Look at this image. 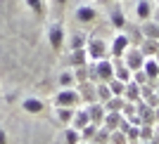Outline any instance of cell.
<instances>
[{
    "mask_svg": "<svg viewBox=\"0 0 159 144\" xmlns=\"http://www.w3.org/2000/svg\"><path fill=\"white\" fill-rule=\"evenodd\" d=\"M90 66V80L93 83H107L109 78H114V64L112 59H98Z\"/></svg>",
    "mask_w": 159,
    "mask_h": 144,
    "instance_id": "obj_1",
    "label": "cell"
},
{
    "mask_svg": "<svg viewBox=\"0 0 159 144\" xmlns=\"http://www.w3.org/2000/svg\"><path fill=\"white\" fill-rule=\"evenodd\" d=\"M86 52H88V59H107L109 57V45L105 43V38H100V36H90L86 40Z\"/></svg>",
    "mask_w": 159,
    "mask_h": 144,
    "instance_id": "obj_2",
    "label": "cell"
},
{
    "mask_svg": "<svg viewBox=\"0 0 159 144\" xmlns=\"http://www.w3.org/2000/svg\"><path fill=\"white\" fill-rule=\"evenodd\" d=\"M52 104L55 106L79 109V106H81V97H79V92H76V87H62V90L52 97Z\"/></svg>",
    "mask_w": 159,
    "mask_h": 144,
    "instance_id": "obj_3",
    "label": "cell"
},
{
    "mask_svg": "<svg viewBox=\"0 0 159 144\" xmlns=\"http://www.w3.org/2000/svg\"><path fill=\"white\" fill-rule=\"evenodd\" d=\"M64 40H66V31L60 21H55V24L48 26V43H50V47H52L55 52H60L62 47H64Z\"/></svg>",
    "mask_w": 159,
    "mask_h": 144,
    "instance_id": "obj_4",
    "label": "cell"
},
{
    "mask_svg": "<svg viewBox=\"0 0 159 144\" xmlns=\"http://www.w3.org/2000/svg\"><path fill=\"white\" fill-rule=\"evenodd\" d=\"M121 59H124V64L131 69V71H138V69H143V61H145V54L140 52L138 45H128L126 52L121 54Z\"/></svg>",
    "mask_w": 159,
    "mask_h": 144,
    "instance_id": "obj_5",
    "label": "cell"
},
{
    "mask_svg": "<svg viewBox=\"0 0 159 144\" xmlns=\"http://www.w3.org/2000/svg\"><path fill=\"white\" fill-rule=\"evenodd\" d=\"M76 92L83 104H93L98 102V90H95V83L93 80H83V83H76Z\"/></svg>",
    "mask_w": 159,
    "mask_h": 144,
    "instance_id": "obj_6",
    "label": "cell"
},
{
    "mask_svg": "<svg viewBox=\"0 0 159 144\" xmlns=\"http://www.w3.org/2000/svg\"><path fill=\"white\" fill-rule=\"evenodd\" d=\"M131 45V40L126 38V33H116L112 40V45H109V54H112V59L121 57V54L126 52V47Z\"/></svg>",
    "mask_w": 159,
    "mask_h": 144,
    "instance_id": "obj_7",
    "label": "cell"
},
{
    "mask_svg": "<svg viewBox=\"0 0 159 144\" xmlns=\"http://www.w3.org/2000/svg\"><path fill=\"white\" fill-rule=\"evenodd\" d=\"M83 64H88L86 47H81V50H71V52L66 54V66H69V69H76V66H83Z\"/></svg>",
    "mask_w": 159,
    "mask_h": 144,
    "instance_id": "obj_8",
    "label": "cell"
},
{
    "mask_svg": "<svg viewBox=\"0 0 159 144\" xmlns=\"http://www.w3.org/2000/svg\"><path fill=\"white\" fill-rule=\"evenodd\" d=\"M112 64H114V78L124 80V83H128V80L133 78V71H131V69H128L126 64H124V59H121V57L112 59Z\"/></svg>",
    "mask_w": 159,
    "mask_h": 144,
    "instance_id": "obj_9",
    "label": "cell"
},
{
    "mask_svg": "<svg viewBox=\"0 0 159 144\" xmlns=\"http://www.w3.org/2000/svg\"><path fill=\"white\" fill-rule=\"evenodd\" d=\"M86 111H88V118H90V123L102 125V118H105V106H102V102L86 104Z\"/></svg>",
    "mask_w": 159,
    "mask_h": 144,
    "instance_id": "obj_10",
    "label": "cell"
},
{
    "mask_svg": "<svg viewBox=\"0 0 159 144\" xmlns=\"http://www.w3.org/2000/svg\"><path fill=\"white\" fill-rule=\"evenodd\" d=\"M152 10H154V7H152V0H138V2H135V17H138L140 21L152 19V17H154Z\"/></svg>",
    "mask_w": 159,
    "mask_h": 144,
    "instance_id": "obj_11",
    "label": "cell"
},
{
    "mask_svg": "<svg viewBox=\"0 0 159 144\" xmlns=\"http://www.w3.org/2000/svg\"><path fill=\"white\" fill-rule=\"evenodd\" d=\"M121 121H124V113L121 111H105V118H102V125H105L107 130H119Z\"/></svg>",
    "mask_w": 159,
    "mask_h": 144,
    "instance_id": "obj_12",
    "label": "cell"
},
{
    "mask_svg": "<svg viewBox=\"0 0 159 144\" xmlns=\"http://www.w3.org/2000/svg\"><path fill=\"white\" fill-rule=\"evenodd\" d=\"M143 71H145L147 78L157 85V78H159V61H157V57H145V61H143Z\"/></svg>",
    "mask_w": 159,
    "mask_h": 144,
    "instance_id": "obj_13",
    "label": "cell"
},
{
    "mask_svg": "<svg viewBox=\"0 0 159 144\" xmlns=\"http://www.w3.org/2000/svg\"><path fill=\"white\" fill-rule=\"evenodd\" d=\"M140 33H143V38H152V40H159V24H157V19L140 21Z\"/></svg>",
    "mask_w": 159,
    "mask_h": 144,
    "instance_id": "obj_14",
    "label": "cell"
},
{
    "mask_svg": "<svg viewBox=\"0 0 159 144\" xmlns=\"http://www.w3.org/2000/svg\"><path fill=\"white\" fill-rule=\"evenodd\" d=\"M95 19H98V12H95L93 5H81L76 10V21H81V24H90Z\"/></svg>",
    "mask_w": 159,
    "mask_h": 144,
    "instance_id": "obj_15",
    "label": "cell"
},
{
    "mask_svg": "<svg viewBox=\"0 0 159 144\" xmlns=\"http://www.w3.org/2000/svg\"><path fill=\"white\" fill-rule=\"evenodd\" d=\"M140 52L145 54V57H157L159 54V40H152V38H143L138 43Z\"/></svg>",
    "mask_w": 159,
    "mask_h": 144,
    "instance_id": "obj_16",
    "label": "cell"
},
{
    "mask_svg": "<svg viewBox=\"0 0 159 144\" xmlns=\"http://www.w3.org/2000/svg\"><path fill=\"white\" fill-rule=\"evenodd\" d=\"M21 109H24L26 113H40L43 109H45V102L38 99V97H26L24 102H21Z\"/></svg>",
    "mask_w": 159,
    "mask_h": 144,
    "instance_id": "obj_17",
    "label": "cell"
},
{
    "mask_svg": "<svg viewBox=\"0 0 159 144\" xmlns=\"http://www.w3.org/2000/svg\"><path fill=\"white\" fill-rule=\"evenodd\" d=\"M90 123V118H88V111H86V106H79L76 111H74V118H71V128H76V130H81L83 125Z\"/></svg>",
    "mask_w": 159,
    "mask_h": 144,
    "instance_id": "obj_18",
    "label": "cell"
},
{
    "mask_svg": "<svg viewBox=\"0 0 159 144\" xmlns=\"http://www.w3.org/2000/svg\"><path fill=\"white\" fill-rule=\"evenodd\" d=\"M74 111H76V109H69V106H55V118H57L62 125H69L71 118H74Z\"/></svg>",
    "mask_w": 159,
    "mask_h": 144,
    "instance_id": "obj_19",
    "label": "cell"
},
{
    "mask_svg": "<svg viewBox=\"0 0 159 144\" xmlns=\"http://www.w3.org/2000/svg\"><path fill=\"white\" fill-rule=\"evenodd\" d=\"M124 99H126V102H138L140 99V85L138 83H133V80L126 83V87H124Z\"/></svg>",
    "mask_w": 159,
    "mask_h": 144,
    "instance_id": "obj_20",
    "label": "cell"
},
{
    "mask_svg": "<svg viewBox=\"0 0 159 144\" xmlns=\"http://www.w3.org/2000/svg\"><path fill=\"white\" fill-rule=\"evenodd\" d=\"M124 102H126V99L121 97V95H112L107 102H102V106H105V111H121V109H124Z\"/></svg>",
    "mask_w": 159,
    "mask_h": 144,
    "instance_id": "obj_21",
    "label": "cell"
},
{
    "mask_svg": "<svg viewBox=\"0 0 159 144\" xmlns=\"http://www.w3.org/2000/svg\"><path fill=\"white\" fill-rule=\"evenodd\" d=\"M93 144H107L109 142V130H107L105 125H98V130H95L93 139H90Z\"/></svg>",
    "mask_w": 159,
    "mask_h": 144,
    "instance_id": "obj_22",
    "label": "cell"
},
{
    "mask_svg": "<svg viewBox=\"0 0 159 144\" xmlns=\"http://www.w3.org/2000/svg\"><path fill=\"white\" fill-rule=\"evenodd\" d=\"M74 71V78H76V83H83V80H90V66L83 64V66H76V69H71Z\"/></svg>",
    "mask_w": 159,
    "mask_h": 144,
    "instance_id": "obj_23",
    "label": "cell"
},
{
    "mask_svg": "<svg viewBox=\"0 0 159 144\" xmlns=\"http://www.w3.org/2000/svg\"><path fill=\"white\" fill-rule=\"evenodd\" d=\"M64 142L66 144H81V132L71 125H66V132H64Z\"/></svg>",
    "mask_w": 159,
    "mask_h": 144,
    "instance_id": "obj_24",
    "label": "cell"
},
{
    "mask_svg": "<svg viewBox=\"0 0 159 144\" xmlns=\"http://www.w3.org/2000/svg\"><path fill=\"white\" fill-rule=\"evenodd\" d=\"M60 87H76V78H74L71 69L64 71V73H60Z\"/></svg>",
    "mask_w": 159,
    "mask_h": 144,
    "instance_id": "obj_25",
    "label": "cell"
},
{
    "mask_svg": "<svg viewBox=\"0 0 159 144\" xmlns=\"http://www.w3.org/2000/svg\"><path fill=\"white\" fill-rule=\"evenodd\" d=\"M95 90H98V102H107L112 97V90H109L107 83H95Z\"/></svg>",
    "mask_w": 159,
    "mask_h": 144,
    "instance_id": "obj_26",
    "label": "cell"
},
{
    "mask_svg": "<svg viewBox=\"0 0 159 144\" xmlns=\"http://www.w3.org/2000/svg\"><path fill=\"white\" fill-rule=\"evenodd\" d=\"M26 7L36 17H43V12H45V2L43 0H26Z\"/></svg>",
    "mask_w": 159,
    "mask_h": 144,
    "instance_id": "obj_27",
    "label": "cell"
},
{
    "mask_svg": "<svg viewBox=\"0 0 159 144\" xmlns=\"http://www.w3.org/2000/svg\"><path fill=\"white\" fill-rule=\"evenodd\" d=\"M95 130H98V125L95 123H88V125H83V128H81V142H90V139H93V135H95Z\"/></svg>",
    "mask_w": 159,
    "mask_h": 144,
    "instance_id": "obj_28",
    "label": "cell"
},
{
    "mask_svg": "<svg viewBox=\"0 0 159 144\" xmlns=\"http://www.w3.org/2000/svg\"><path fill=\"white\" fill-rule=\"evenodd\" d=\"M109 19H112L114 28H124V26H126V17H124V12H121V10H112Z\"/></svg>",
    "mask_w": 159,
    "mask_h": 144,
    "instance_id": "obj_29",
    "label": "cell"
},
{
    "mask_svg": "<svg viewBox=\"0 0 159 144\" xmlns=\"http://www.w3.org/2000/svg\"><path fill=\"white\" fill-rule=\"evenodd\" d=\"M107 85H109V90H112V95H121L124 97V87H126V83L119 78H109L107 80Z\"/></svg>",
    "mask_w": 159,
    "mask_h": 144,
    "instance_id": "obj_30",
    "label": "cell"
},
{
    "mask_svg": "<svg viewBox=\"0 0 159 144\" xmlns=\"http://www.w3.org/2000/svg\"><path fill=\"white\" fill-rule=\"evenodd\" d=\"M107 144H128L126 132H121V130H112V132H109V142H107Z\"/></svg>",
    "mask_w": 159,
    "mask_h": 144,
    "instance_id": "obj_31",
    "label": "cell"
},
{
    "mask_svg": "<svg viewBox=\"0 0 159 144\" xmlns=\"http://www.w3.org/2000/svg\"><path fill=\"white\" fill-rule=\"evenodd\" d=\"M152 135H154V125H140V130H138V139L140 142H150Z\"/></svg>",
    "mask_w": 159,
    "mask_h": 144,
    "instance_id": "obj_32",
    "label": "cell"
},
{
    "mask_svg": "<svg viewBox=\"0 0 159 144\" xmlns=\"http://www.w3.org/2000/svg\"><path fill=\"white\" fill-rule=\"evenodd\" d=\"M69 47H71V50H81V47H86V36H83V33H74Z\"/></svg>",
    "mask_w": 159,
    "mask_h": 144,
    "instance_id": "obj_33",
    "label": "cell"
},
{
    "mask_svg": "<svg viewBox=\"0 0 159 144\" xmlns=\"http://www.w3.org/2000/svg\"><path fill=\"white\" fill-rule=\"evenodd\" d=\"M133 83H138V85H147V83H152V80L147 78V73L143 71V69H138V71H133Z\"/></svg>",
    "mask_w": 159,
    "mask_h": 144,
    "instance_id": "obj_34",
    "label": "cell"
},
{
    "mask_svg": "<svg viewBox=\"0 0 159 144\" xmlns=\"http://www.w3.org/2000/svg\"><path fill=\"white\" fill-rule=\"evenodd\" d=\"M0 144H7V135H5V130H0Z\"/></svg>",
    "mask_w": 159,
    "mask_h": 144,
    "instance_id": "obj_35",
    "label": "cell"
},
{
    "mask_svg": "<svg viewBox=\"0 0 159 144\" xmlns=\"http://www.w3.org/2000/svg\"><path fill=\"white\" fill-rule=\"evenodd\" d=\"M147 144H159V135H152V137H150V142Z\"/></svg>",
    "mask_w": 159,
    "mask_h": 144,
    "instance_id": "obj_36",
    "label": "cell"
},
{
    "mask_svg": "<svg viewBox=\"0 0 159 144\" xmlns=\"http://www.w3.org/2000/svg\"><path fill=\"white\" fill-rule=\"evenodd\" d=\"M157 121H159V104L154 106V123H157Z\"/></svg>",
    "mask_w": 159,
    "mask_h": 144,
    "instance_id": "obj_37",
    "label": "cell"
},
{
    "mask_svg": "<svg viewBox=\"0 0 159 144\" xmlns=\"http://www.w3.org/2000/svg\"><path fill=\"white\" fill-rule=\"evenodd\" d=\"M55 2H57V7H64L66 5V0H55Z\"/></svg>",
    "mask_w": 159,
    "mask_h": 144,
    "instance_id": "obj_38",
    "label": "cell"
},
{
    "mask_svg": "<svg viewBox=\"0 0 159 144\" xmlns=\"http://www.w3.org/2000/svg\"><path fill=\"white\" fill-rule=\"evenodd\" d=\"M154 135H159V121L154 123Z\"/></svg>",
    "mask_w": 159,
    "mask_h": 144,
    "instance_id": "obj_39",
    "label": "cell"
},
{
    "mask_svg": "<svg viewBox=\"0 0 159 144\" xmlns=\"http://www.w3.org/2000/svg\"><path fill=\"white\" fill-rule=\"evenodd\" d=\"M154 95H157V97H159V87H157V85H154Z\"/></svg>",
    "mask_w": 159,
    "mask_h": 144,
    "instance_id": "obj_40",
    "label": "cell"
},
{
    "mask_svg": "<svg viewBox=\"0 0 159 144\" xmlns=\"http://www.w3.org/2000/svg\"><path fill=\"white\" fill-rule=\"evenodd\" d=\"M154 19H157V24H159V14H157V17H154Z\"/></svg>",
    "mask_w": 159,
    "mask_h": 144,
    "instance_id": "obj_41",
    "label": "cell"
},
{
    "mask_svg": "<svg viewBox=\"0 0 159 144\" xmlns=\"http://www.w3.org/2000/svg\"><path fill=\"white\" fill-rule=\"evenodd\" d=\"M81 144H93V142H81Z\"/></svg>",
    "mask_w": 159,
    "mask_h": 144,
    "instance_id": "obj_42",
    "label": "cell"
},
{
    "mask_svg": "<svg viewBox=\"0 0 159 144\" xmlns=\"http://www.w3.org/2000/svg\"><path fill=\"white\" fill-rule=\"evenodd\" d=\"M140 144H147V142H140Z\"/></svg>",
    "mask_w": 159,
    "mask_h": 144,
    "instance_id": "obj_43",
    "label": "cell"
},
{
    "mask_svg": "<svg viewBox=\"0 0 159 144\" xmlns=\"http://www.w3.org/2000/svg\"><path fill=\"white\" fill-rule=\"evenodd\" d=\"M157 2H159V0H157Z\"/></svg>",
    "mask_w": 159,
    "mask_h": 144,
    "instance_id": "obj_44",
    "label": "cell"
}]
</instances>
